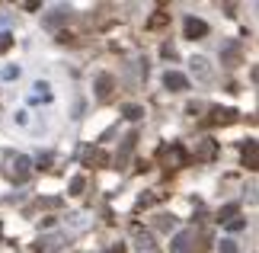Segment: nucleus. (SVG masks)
Listing matches in <instances>:
<instances>
[{
  "instance_id": "f257e3e1",
  "label": "nucleus",
  "mask_w": 259,
  "mask_h": 253,
  "mask_svg": "<svg viewBox=\"0 0 259 253\" xmlns=\"http://www.w3.org/2000/svg\"><path fill=\"white\" fill-rule=\"evenodd\" d=\"M29 173H32V160H29L26 154H16V157L7 164V176L13 179V183H26Z\"/></svg>"
},
{
  "instance_id": "f03ea898",
  "label": "nucleus",
  "mask_w": 259,
  "mask_h": 253,
  "mask_svg": "<svg viewBox=\"0 0 259 253\" xmlns=\"http://www.w3.org/2000/svg\"><path fill=\"white\" fill-rule=\"evenodd\" d=\"M160 157H163L166 170H176V167H186V164H189V154H186V148H183V144L160 148Z\"/></svg>"
},
{
  "instance_id": "7ed1b4c3",
  "label": "nucleus",
  "mask_w": 259,
  "mask_h": 253,
  "mask_svg": "<svg viewBox=\"0 0 259 253\" xmlns=\"http://www.w3.org/2000/svg\"><path fill=\"white\" fill-rule=\"evenodd\" d=\"M195 240H198V234H195L192 228H189V231H179V234L173 237V247H170V253H192V250L198 247Z\"/></svg>"
},
{
  "instance_id": "20e7f679",
  "label": "nucleus",
  "mask_w": 259,
  "mask_h": 253,
  "mask_svg": "<svg viewBox=\"0 0 259 253\" xmlns=\"http://www.w3.org/2000/svg\"><path fill=\"white\" fill-rule=\"evenodd\" d=\"M214 157H218V141H211V138L195 141V160H202V164H211Z\"/></svg>"
},
{
  "instance_id": "39448f33",
  "label": "nucleus",
  "mask_w": 259,
  "mask_h": 253,
  "mask_svg": "<svg viewBox=\"0 0 259 253\" xmlns=\"http://www.w3.org/2000/svg\"><path fill=\"white\" fill-rule=\"evenodd\" d=\"M163 87L170 90V93H183V90H189V77L179 74V70H166V74H163Z\"/></svg>"
},
{
  "instance_id": "423d86ee",
  "label": "nucleus",
  "mask_w": 259,
  "mask_h": 253,
  "mask_svg": "<svg viewBox=\"0 0 259 253\" xmlns=\"http://www.w3.org/2000/svg\"><path fill=\"white\" fill-rule=\"evenodd\" d=\"M109 164V154L103 148H87L83 151V167H106Z\"/></svg>"
},
{
  "instance_id": "0eeeda50",
  "label": "nucleus",
  "mask_w": 259,
  "mask_h": 253,
  "mask_svg": "<svg viewBox=\"0 0 259 253\" xmlns=\"http://www.w3.org/2000/svg\"><path fill=\"white\" fill-rule=\"evenodd\" d=\"M71 19V7H55L52 13L45 16V29H58L61 23H67Z\"/></svg>"
},
{
  "instance_id": "6e6552de",
  "label": "nucleus",
  "mask_w": 259,
  "mask_h": 253,
  "mask_svg": "<svg viewBox=\"0 0 259 253\" xmlns=\"http://www.w3.org/2000/svg\"><path fill=\"white\" fill-rule=\"evenodd\" d=\"M205 35H208V23H205V19L189 16L186 19V39H205Z\"/></svg>"
},
{
  "instance_id": "1a4fd4ad",
  "label": "nucleus",
  "mask_w": 259,
  "mask_h": 253,
  "mask_svg": "<svg viewBox=\"0 0 259 253\" xmlns=\"http://www.w3.org/2000/svg\"><path fill=\"white\" fill-rule=\"evenodd\" d=\"M240 116L237 109H231V106H214L211 109V122L214 125H227V122H234V119Z\"/></svg>"
},
{
  "instance_id": "9d476101",
  "label": "nucleus",
  "mask_w": 259,
  "mask_h": 253,
  "mask_svg": "<svg viewBox=\"0 0 259 253\" xmlns=\"http://www.w3.org/2000/svg\"><path fill=\"white\" fill-rule=\"evenodd\" d=\"M256 164H259V144L250 138V141L243 144V167H246V170H256Z\"/></svg>"
},
{
  "instance_id": "9b49d317",
  "label": "nucleus",
  "mask_w": 259,
  "mask_h": 253,
  "mask_svg": "<svg viewBox=\"0 0 259 253\" xmlns=\"http://www.w3.org/2000/svg\"><path fill=\"white\" fill-rule=\"evenodd\" d=\"M112 90H115L112 74H99V77H96V96H99V99H109V96H112Z\"/></svg>"
},
{
  "instance_id": "f8f14e48",
  "label": "nucleus",
  "mask_w": 259,
  "mask_h": 253,
  "mask_svg": "<svg viewBox=\"0 0 259 253\" xmlns=\"http://www.w3.org/2000/svg\"><path fill=\"white\" fill-rule=\"evenodd\" d=\"M132 234H135V240H138L141 250H154V234L151 231H144L141 225H132Z\"/></svg>"
},
{
  "instance_id": "ddd939ff",
  "label": "nucleus",
  "mask_w": 259,
  "mask_h": 253,
  "mask_svg": "<svg viewBox=\"0 0 259 253\" xmlns=\"http://www.w3.org/2000/svg\"><path fill=\"white\" fill-rule=\"evenodd\" d=\"M135 141H138V131H132V135L125 138V144H122V154H118V167H122L125 160H128V154L135 151Z\"/></svg>"
},
{
  "instance_id": "4468645a",
  "label": "nucleus",
  "mask_w": 259,
  "mask_h": 253,
  "mask_svg": "<svg viewBox=\"0 0 259 253\" xmlns=\"http://www.w3.org/2000/svg\"><path fill=\"white\" fill-rule=\"evenodd\" d=\"M192 70H195L202 80H211V67H208L205 58H192Z\"/></svg>"
},
{
  "instance_id": "2eb2a0df",
  "label": "nucleus",
  "mask_w": 259,
  "mask_h": 253,
  "mask_svg": "<svg viewBox=\"0 0 259 253\" xmlns=\"http://www.w3.org/2000/svg\"><path fill=\"white\" fill-rule=\"evenodd\" d=\"M166 23H170V13H154L151 19H147V29H160Z\"/></svg>"
},
{
  "instance_id": "dca6fc26",
  "label": "nucleus",
  "mask_w": 259,
  "mask_h": 253,
  "mask_svg": "<svg viewBox=\"0 0 259 253\" xmlns=\"http://www.w3.org/2000/svg\"><path fill=\"white\" fill-rule=\"evenodd\" d=\"M122 113H125V119H132V122H138V119H141V116H144V109H141V106H138V103H128V106L122 109Z\"/></svg>"
},
{
  "instance_id": "f3484780",
  "label": "nucleus",
  "mask_w": 259,
  "mask_h": 253,
  "mask_svg": "<svg viewBox=\"0 0 259 253\" xmlns=\"http://www.w3.org/2000/svg\"><path fill=\"white\" fill-rule=\"evenodd\" d=\"M218 250H221V253H240V247H237V240H231V237H224L221 244H218Z\"/></svg>"
},
{
  "instance_id": "a211bd4d",
  "label": "nucleus",
  "mask_w": 259,
  "mask_h": 253,
  "mask_svg": "<svg viewBox=\"0 0 259 253\" xmlns=\"http://www.w3.org/2000/svg\"><path fill=\"white\" fill-rule=\"evenodd\" d=\"M13 42H16V39L10 35V32H0V55H7L10 48H13Z\"/></svg>"
},
{
  "instance_id": "6ab92c4d",
  "label": "nucleus",
  "mask_w": 259,
  "mask_h": 253,
  "mask_svg": "<svg viewBox=\"0 0 259 253\" xmlns=\"http://www.w3.org/2000/svg\"><path fill=\"white\" fill-rule=\"evenodd\" d=\"M35 99H45V103L52 99V90H48V84H42V80L35 84Z\"/></svg>"
},
{
  "instance_id": "aec40b11",
  "label": "nucleus",
  "mask_w": 259,
  "mask_h": 253,
  "mask_svg": "<svg viewBox=\"0 0 259 253\" xmlns=\"http://www.w3.org/2000/svg\"><path fill=\"white\" fill-rule=\"evenodd\" d=\"M83 186H87V179H83V176H74V179H71V196H80Z\"/></svg>"
},
{
  "instance_id": "412c9836",
  "label": "nucleus",
  "mask_w": 259,
  "mask_h": 253,
  "mask_svg": "<svg viewBox=\"0 0 259 253\" xmlns=\"http://www.w3.org/2000/svg\"><path fill=\"white\" fill-rule=\"evenodd\" d=\"M237 215V205H224L221 211H218V221H231Z\"/></svg>"
},
{
  "instance_id": "4be33fe9",
  "label": "nucleus",
  "mask_w": 259,
  "mask_h": 253,
  "mask_svg": "<svg viewBox=\"0 0 259 253\" xmlns=\"http://www.w3.org/2000/svg\"><path fill=\"white\" fill-rule=\"evenodd\" d=\"M243 228H246L243 218H231V221H227V231H243Z\"/></svg>"
},
{
  "instance_id": "5701e85b",
  "label": "nucleus",
  "mask_w": 259,
  "mask_h": 253,
  "mask_svg": "<svg viewBox=\"0 0 259 253\" xmlns=\"http://www.w3.org/2000/svg\"><path fill=\"white\" fill-rule=\"evenodd\" d=\"M0 77H4V80H13V77H19V67H4V70H0Z\"/></svg>"
},
{
  "instance_id": "b1692460",
  "label": "nucleus",
  "mask_w": 259,
  "mask_h": 253,
  "mask_svg": "<svg viewBox=\"0 0 259 253\" xmlns=\"http://www.w3.org/2000/svg\"><path fill=\"white\" fill-rule=\"evenodd\" d=\"M160 228H176V218L173 215H160Z\"/></svg>"
},
{
  "instance_id": "393cba45",
  "label": "nucleus",
  "mask_w": 259,
  "mask_h": 253,
  "mask_svg": "<svg viewBox=\"0 0 259 253\" xmlns=\"http://www.w3.org/2000/svg\"><path fill=\"white\" fill-rule=\"evenodd\" d=\"M109 253H125V247H122V244H115V247L109 250Z\"/></svg>"
}]
</instances>
